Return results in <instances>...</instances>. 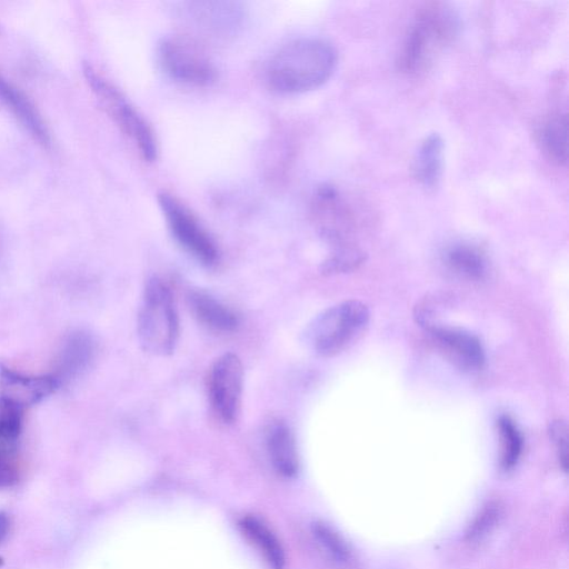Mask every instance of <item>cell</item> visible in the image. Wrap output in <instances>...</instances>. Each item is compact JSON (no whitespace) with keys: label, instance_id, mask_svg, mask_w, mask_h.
Masks as SVG:
<instances>
[{"label":"cell","instance_id":"cell-19","mask_svg":"<svg viewBox=\"0 0 569 569\" xmlns=\"http://www.w3.org/2000/svg\"><path fill=\"white\" fill-rule=\"evenodd\" d=\"M242 533L258 549L272 569H282L284 552L270 528L256 517H243L240 521Z\"/></svg>","mask_w":569,"mask_h":569},{"label":"cell","instance_id":"cell-10","mask_svg":"<svg viewBox=\"0 0 569 569\" xmlns=\"http://www.w3.org/2000/svg\"><path fill=\"white\" fill-rule=\"evenodd\" d=\"M431 342L455 367L466 372L482 369L485 351L477 336L452 326L423 325Z\"/></svg>","mask_w":569,"mask_h":569},{"label":"cell","instance_id":"cell-14","mask_svg":"<svg viewBox=\"0 0 569 569\" xmlns=\"http://www.w3.org/2000/svg\"><path fill=\"white\" fill-rule=\"evenodd\" d=\"M266 447L274 470L287 478L293 477L299 469V457L295 436L289 426L272 420L266 429Z\"/></svg>","mask_w":569,"mask_h":569},{"label":"cell","instance_id":"cell-2","mask_svg":"<svg viewBox=\"0 0 569 569\" xmlns=\"http://www.w3.org/2000/svg\"><path fill=\"white\" fill-rule=\"evenodd\" d=\"M459 22L453 10L442 3H432L416 18L405 41L400 64L411 76L428 71L437 58L455 40Z\"/></svg>","mask_w":569,"mask_h":569},{"label":"cell","instance_id":"cell-16","mask_svg":"<svg viewBox=\"0 0 569 569\" xmlns=\"http://www.w3.org/2000/svg\"><path fill=\"white\" fill-rule=\"evenodd\" d=\"M97 355V341L87 331L78 330L66 339L59 358V373L54 376L59 383L61 379H70L86 371Z\"/></svg>","mask_w":569,"mask_h":569},{"label":"cell","instance_id":"cell-23","mask_svg":"<svg viewBox=\"0 0 569 569\" xmlns=\"http://www.w3.org/2000/svg\"><path fill=\"white\" fill-rule=\"evenodd\" d=\"M23 409L18 403L0 398V442L4 446L14 443L22 429Z\"/></svg>","mask_w":569,"mask_h":569},{"label":"cell","instance_id":"cell-15","mask_svg":"<svg viewBox=\"0 0 569 569\" xmlns=\"http://www.w3.org/2000/svg\"><path fill=\"white\" fill-rule=\"evenodd\" d=\"M186 9L197 28L216 34H228L242 19V10L234 2H191Z\"/></svg>","mask_w":569,"mask_h":569},{"label":"cell","instance_id":"cell-18","mask_svg":"<svg viewBox=\"0 0 569 569\" xmlns=\"http://www.w3.org/2000/svg\"><path fill=\"white\" fill-rule=\"evenodd\" d=\"M0 100L11 109L37 140L43 144L49 143V132L34 106L19 89L2 78L1 74Z\"/></svg>","mask_w":569,"mask_h":569},{"label":"cell","instance_id":"cell-5","mask_svg":"<svg viewBox=\"0 0 569 569\" xmlns=\"http://www.w3.org/2000/svg\"><path fill=\"white\" fill-rule=\"evenodd\" d=\"M83 73L107 112L130 138L141 157L146 161H154L158 154L157 139L143 114L92 66L83 64Z\"/></svg>","mask_w":569,"mask_h":569},{"label":"cell","instance_id":"cell-9","mask_svg":"<svg viewBox=\"0 0 569 569\" xmlns=\"http://www.w3.org/2000/svg\"><path fill=\"white\" fill-rule=\"evenodd\" d=\"M312 212L321 236L335 246L333 252L357 248L350 242L355 226L352 212L336 188L322 186L317 190Z\"/></svg>","mask_w":569,"mask_h":569},{"label":"cell","instance_id":"cell-12","mask_svg":"<svg viewBox=\"0 0 569 569\" xmlns=\"http://www.w3.org/2000/svg\"><path fill=\"white\" fill-rule=\"evenodd\" d=\"M441 262L453 277L472 282L483 280L489 270L486 252L466 240L447 244L441 252Z\"/></svg>","mask_w":569,"mask_h":569},{"label":"cell","instance_id":"cell-7","mask_svg":"<svg viewBox=\"0 0 569 569\" xmlns=\"http://www.w3.org/2000/svg\"><path fill=\"white\" fill-rule=\"evenodd\" d=\"M159 207L178 244L201 264L211 267L219 249L208 230L178 198L166 191L158 194Z\"/></svg>","mask_w":569,"mask_h":569},{"label":"cell","instance_id":"cell-22","mask_svg":"<svg viewBox=\"0 0 569 569\" xmlns=\"http://www.w3.org/2000/svg\"><path fill=\"white\" fill-rule=\"evenodd\" d=\"M312 535L320 549L337 565L347 566L351 552L343 539L330 527L318 522L312 527Z\"/></svg>","mask_w":569,"mask_h":569},{"label":"cell","instance_id":"cell-25","mask_svg":"<svg viewBox=\"0 0 569 569\" xmlns=\"http://www.w3.org/2000/svg\"><path fill=\"white\" fill-rule=\"evenodd\" d=\"M19 478V467L9 449L0 446V489L11 487Z\"/></svg>","mask_w":569,"mask_h":569},{"label":"cell","instance_id":"cell-1","mask_svg":"<svg viewBox=\"0 0 569 569\" xmlns=\"http://www.w3.org/2000/svg\"><path fill=\"white\" fill-rule=\"evenodd\" d=\"M337 66V51L327 40L305 37L288 41L268 59L264 78L282 93H300L323 84Z\"/></svg>","mask_w":569,"mask_h":569},{"label":"cell","instance_id":"cell-21","mask_svg":"<svg viewBox=\"0 0 569 569\" xmlns=\"http://www.w3.org/2000/svg\"><path fill=\"white\" fill-rule=\"evenodd\" d=\"M497 427L501 442V465L505 469H510L521 455L522 435L515 420L507 415L499 417Z\"/></svg>","mask_w":569,"mask_h":569},{"label":"cell","instance_id":"cell-24","mask_svg":"<svg viewBox=\"0 0 569 569\" xmlns=\"http://www.w3.org/2000/svg\"><path fill=\"white\" fill-rule=\"evenodd\" d=\"M549 435L553 441L560 465L566 471L568 468V428L565 421L555 420L549 426Z\"/></svg>","mask_w":569,"mask_h":569},{"label":"cell","instance_id":"cell-6","mask_svg":"<svg viewBox=\"0 0 569 569\" xmlns=\"http://www.w3.org/2000/svg\"><path fill=\"white\" fill-rule=\"evenodd\" d=\"M157 60L168 77L183 84L204 87L217 78V69L209 54L188 36L163 37L157 44Z\"/></svg>","mask_w":569,"mask_h":569},{"label":"cell","instance_id":"cell-8","mask_svg":"<svg viewBox=\"0 0 569 569\" xmlns=\"http://www.w3.org/2000/svg\"><path fill=\"white\" fill-rule=\"evenodd\" d=\"M243 366L233 352L219 356L210 366L207 391L210 406L223 423H232L240 410Z\"/></svg>","mask_w":569,"mask_h":569},{"label":"cell","instance_id":"cell-13","mask_svg":"<svg viewBox=\"0 0 569 569\" xmlns=\"http://www.w3.org/2000/svg\"><path fill=\"white\" fill-rule=\"evenodd\" d=\"M188 307L197 321L216 333H230L237 330V313L220 300L203 290H190Z\"/></svg>","mask_w":569,"mask_h":569},{"label":"cell","instance_id":"cell-3","mask_svg":"<svg viewBox=\"0 0 569 569\" xmlns=\"http://www.w3.org/2000/svg\"><path fill=\"white\" fill-rule=\"evenodd\" d=\"M141 348L154 356L171 355L180 333L179 315L169 284L159 277L150 278L143 289L137 318Z\"/></svg>","mask_w":569,"mask_h":569},{"label":"cell","instance_id":"cell-20","mask_svg":"<svg viewBox=\"0 0 569 569\" xmlns=\"http://www.w3.org/2000/svg\"><path fill=\"white\" fill-rule=\"evenodd\" d=\"M539 142L547 156L558 164H566L568 159V120L567 114L552 113L539 130Z\"/></svg>","mask_w":569,"mask_h":569},{"label":"cell","instance_id":"cell-17","mask_svg":"<svg viewBox=\"0 0 569 569\" xmlns=\"http://www.w3.org/2000/svg\"><path fill=\"white\" fill-rule=\"evenodd\" d=\"M443 166V140L438 133L428 134L419 144L412 164L416 180L427 189L438 186Z\"/></svg>","mask_w":569,"mask_h":569},{"label":"cell","instance_id":"cell-11","mask_svg":"<svg viewBox=\"0 0 569 569\" xmlns=\"http://www.w3.org/2000/svg\"><path fill=\"white\" fill-rule=\"evenodd\" d=\"M59 385L54 376H26L0 366V398L11 400L22 408L38 403Z\"/></svg>","mask_w":569,"mask_h":569},{"label":"cell","instance_id":"cell-27","mask_svg":"<svg viewBox=\"0 0 569 569\" xmlns=\"http://www.w3.org/2000/svg\"><path fill=\"white\" fill-rule=\"evenodd\" d=\"M1 366V365H0Z\"/></svg>","mask_w":569,"mask_h":569},{"label":"cell","instance_id":"cell-4","mask_svg":"<svg viewBox=\"0 0 569 569\" xmlns=\"http://www.w3.org/2000/svg\"><path fill=\"white\" fill-rule=\"evenodd\" d=\"M368 307L355 299L339 302L319 313L306 328L303 339L320 357H333L352 345L369 323Z\"/></svg>","mask_w":569,"mask_h":569},{"label":"cell","instance_id":"cell-26","mask_svg":"<svg viewBox=\"0 0 569 569\" xmlns=\"http://www.w3.org/2000/svg\"><path fill=\"white\" fill-rule=\"evenodd\" d=\"M10 530V520L6 512L0 511V543L4 541Z\"/></svg>","mask_w":569,"mask_h":569}]
</instances>
